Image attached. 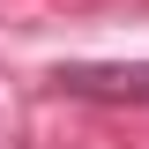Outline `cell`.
I'll use <instances>...</instances> for the list:
<instances>
[{
  "instance_id": "1",
  "label": "cell",
  "mask_w": 149,
  "mask_h": 149,
  "mask_svg": "<svg viewBox=\"0 0 149 149\" xmlns=\"http://www.w3.org/2000/svg\"><path fill=\"white\" fill-rule=\"evenodd\" d=\"M52 90L90 104H149V60H67L52 67Z\"/></svg>"
}]
</instances>
